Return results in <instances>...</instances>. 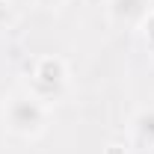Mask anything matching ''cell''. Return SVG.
Here are the masks:
<instances>
[{"mask_svg":"<svg viewBox=\"0 0 154 154\" xmlns=\"http://www.w3.org/2000/svg\"><path fill=\"white\" fill-rule=\"evenodd\" d=\"M36 3H38V6H45V9H57L62 0H36Z\"/></svg>","mask_w":154,"mask_h":154,"instance_id":"6","label":"cell"},{"mask_svg":"<svg viewBox=\"0 0 154 154\" xmlns=\"http://www.w3.org/2000/svg\"><path fill=\"white\" fill-rule=\"evenodd\" d=\"M151 0H110V18L116 24H139L148 18Z\"/></svg>","mask_w":154,"mask_h":154,"instance_id":"3","label":"cell"},{"mask_svg":"<svg viewBox=\"0 0 154 154\" xmlns=\"http://www.w3.org/2000/svg\"><path fill=\"white\" fill-rule=\"evenodd\" d=\"M145 38H148V45H151V51H154V15L151 12L145 18Z\"/></svg>","mask_w":154,"mask_h":154,"instance_id":"5","label":"cell"},{"mask_svg":"<svg viewBox=\"0 0 154 154\" xmlns=\"http://www.w3.org/2000/svg\"><path fill=\"white\" fill-rule=\"evenodd\" d=\"M134 131H136V139L142 145H154V107L142 110L134 119Z\"/></svg>","mask_w":154,"mask_h":154,"instance_id":"4","label":"cell"},{"mask_svg":"<svg viewBox=\"0 0 154 154\" xmlns=\"http://www.w3.org/2000/svg\"><path fill=\"white\" fill-rule=\"evenodd\" d=\"M62 86H65V65H62V59L57 57H42L33 65V95L38 101H45V98H57L62 92Z\"/></svg>","mask_w":154,"mask_h":154,"instance_id":"2","label":"cell"},{"mask_svg":"<svg viewBox=\"0 0 154 154\" xmlns=\"http://www.w3.org/2000/svg\"><path fill=\"white\" fill-rule=\"evenodd\" d=\"M6 125L18 136H38L45 131V107L33 92H15L6 101Z\"/></svg>","mask_w":154,"mask_h":154,"instance_id":"1","label":"cell"}]
</instances>
